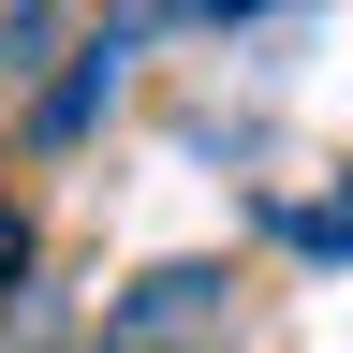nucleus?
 Masks as SVG:
<instances>
[{"mask_svg": "<svg viewBox=\"0 0 353 353\" xmlns=\"http://www.w3.org/2000/svg\"><path fill=\"white\" fill-rule=\"evenodd\" d=\"M15 265H30V221H15V192H0V280H15Z\"/></svg>", "mask_w": 353, "mask_h": 353, "instance_id": "obj_1", "label": "nucleus"}]
</instances>
